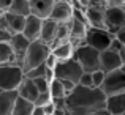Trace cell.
<instances>
[{
	"label": "cell",
	"mask_w": 125,
	"mask_h": 115,
	"mask_svg": "<svg viewBox=\"0 0 125 115\" xmlns=\"http://www.w3.org/2000/svg\"><path fill=\"white\" fill-rule=\"evenodd\" d=\"M125 65L120 62L119 54H114L111 51H103L100 52V71H103L104 74L113 73L116 70H122Z\"/></svg>",
	"instance_id": "obj_12"
},
{
	"label": "cell",
	"mask_w": 125,
	"mask_h": 115,
	"mask_svg": "<svg viewBox=\"0 0 125 115\" xmlns=\"http://www.w3.org/2000/svg\"><path fill=\"white\" fill-rule=\"evenodd\" d=\"M48 93H49V96H51L52 103H59V101H63L65 98H67V93H65L63 87H62V82L57 80V79H54V77L49 80Z\"/></svg>",
	"instance_id": "obj_21"
},
{
	"label": "cell",
	"mask_w": 125,
	"mask_h": 115,
	"mask_svg": "<svg viewBox=\"0 0 125 115\" xmlns=\"http://www.w3.org/2000/svg\"><path fill=\"white\" fill-rule=\"evenodd\" d=\"M46 74H48V68L44 66V63H43V65H40V66H37L35 70L29 71L27 74H24V79H29V80H33V79L46 77Z\"/></svg>",
	"instance_id": "obj_26"
},
{
	"label": "cell",
	"mask_w": 125,
	"mask_h": 115,
	"mask_svg": "<svg viewBox=\"0 0 125 115\" xmlns=\"http://www.w3.org/2000/svg\"><path fill=\"white\" fill-rule=\"evenodd\" d=\"M41 22L43 21L33 18V16L25 18V25H24V30H22V36L27 39L29 43L38 41V38H40V30H41Z\"/></svg>",
	"instance_id": "obj_14"
},
{
	"label": "cell",
	"mask_w": 125,
	"mask_h": 115,
	"mask_svg": "<svg viewBox=\"0 0 125 115\" xmlns=\"http://www.w3.org/2000/svg\"><path fill=\"white\" fill-rule=\"evenodd\" d=\"M8 44L11 47L13 54H14V65L16 66H21V62L24 58V54H25V51H27L30 43L22 36V35H11Z\"/></svg>",
	"instance_id": "obj_13"
},
{
	"label": "cell",
	"mask_w": 125,
	"mask_h": 115,
	"mask_svg": "<svg viewBox=\"0 0 125 115\" xmlns=\"http://www.w3.org/2000/svg\"><path fill=\"white\" fill-rule=\"evenodd\" d=\"M16 99H18V91H2L0 93V115H11Z\"/></svg>",
	"instance_id": "obj_19"
},
{
	"label": "cell",
	"mask_w": 125,
	"mask_h": 115,
	"mask_svg": "<svg viewBox=\"0 0 125 115\" xmlns=\"http://www.w3.org/2000/svg\"><path fill=\"white\" fill-rule=\"evenodd\" d=\"M22 79H24V74L19 66L16 65L0 66V90L2 91H16Z\"/></svg>",
	"instance_id": "obj_6"
},
{
	"label": "cell",
	"mask_w": 125,
	"mask_h": 115,
	"mask_svg": "<svg viewBox=\"0 0 125 115\" xmlns=\"http://www.w3.org/2000/svg\"><path fill=\"white\" fill-rule=\"evenodd\" d=\"M16 91H18L19 98H22V99L29 101V103H32V104L35 103V99H37V96H38V91H37V88H35L33 82L29 80V79H22L21 85L18 87Z\"/></svg>",
	"instance_id": "obj_18"
},
{
	"label": "cell",
	"mask_w": 125,
	"mask_h": 115,
	"mask_svg": "<svg viewBox=\"0 0 125 115\" xmlns=\"http://www.w3.org/2000/svg\"><path fill=\"white\" fill-rule=\"evenodd\" d=\"M125 25V8H104V28L114 36Z\"/></svg>",
	"instance_id": "obj_9"
},
{
	"label": "cell",
	"mask_w": 125,
	"mask_h": 115,
	"mask_svg": "<svg viewBox=\"0 0 125 115\" xmlns=\"http://www.w3.org/2000/svg\"><path fill=\"white\" fill-rule=\"evenodd\" d=\"M73 58L78 62V65L83 70V73L92 74V73L100 70V52L89 47V46H85V44L76 46Z\"/></svg>",
	"instance_id": "obj_3"
},
{
	"label": "cell",
	"mask_w": 125,
	"mask_h": 115,
	"mask_svg": "<svg viewBox=\"0 0 125 115\" xmlns=\"http://www.w3.org/2000/svg\"><path fill=\"white\" fill-rule=\"evenodd\" d=\"M83 76V70L78 65V62L74 58H70L67 62H59L55 65V68L52 70V77L57 80H67L71 84L78 85L79 77Z\"/></svg>",
	"instance_id": "obj_5"
},
{
	"label": "cell",
	"mask_w": 125,
	"mask_h": 115,
	"mask_svg": "<svg viewBox=\"0 0 125 115\" xmlns=\"http://www.w3.org/2000/svg\"><path fill=\"white\" fill-rule=\"evenodd\" d=\"M68 41H70V28H68V24H57L55 35H54V43H52L51 47L63 44V43H68Z\"/></svg>",
	"instance_id": "obj_24"
},
{
	"label": "cell",
	"mask_w": 125,
	"mask_h": 115,
	"mask_svg": "<svg viewBox=\"0 0 125 115\" xmlns=\"http://www.w3.org/2000/svg\"><path fill=\"white\" fill-rule=\"evenodd\" d=\"M10 14L21 16V18H29L30 16V8H29V0H11L8 11Z\"/></svg>",
	"instance_id": "obj_22"
},
{
	"label": "cell",
	"mask_w": 125,
	"mask_h": 115,
	"mask_svg": "<svg viewBox=\"0 0 125 115\" xmlns=\"http://www.w3.org/2000/svg\"><path fill=\"white\" fill-rule=\"evenodd\" d=\"M78 85H81V87H85V88H94L92 87V76L89 73H83V76L79 77V82H78Z\"/></svg>",
	"instance_id": "obj_30"
},
{
	"label": "cell",
	"mask_w": 125,
	"mask_h": 115,
	"mask_svg": "<svg viewBox=\"0 0 125 115\" xmlns=\"http://www.w3.org/2000/svg\"><path fill=\"white\" fill-rule=\"evenodd\" d=\"M57 63H59V62L55 60V58L52 57V55H49V57L46 58V62H44V66L48 68L49 71H52V70H54V68H55V65H57Z\"/></svg>",
	"instance_id": "obj_32"
},
{
	"label": "cell",
	"mask_w": 125,
	"mask_h": 115,
	"mask_svg": "<svg viewBox=\"0 0 125 115\" xmlns=\"http://www.w3.org/2000/svg\"><path fill=\"white\" fill-rule=\"evenodd\" d=\"M0 14H2V13H0Z\"/></svg>",
	"instance_id": "obj_39"
},
{
	"label": "cell",
	"mask_w": 125,
	"mask_h": 115,
	"mask_svg": "<svg viewBox=\"0 0 125 115\" xmlns=\"http://www.w3.org/2000/svg\"><path fill=\"white\" fill-rule=\"evenodd\" d=\"M51 103H52V99H51V96H49V93L46 91V93H38L33 106L38 107V109H43V107H46L48 104H51Z\"/></svg>",
	"instance_id": "obj_27"
},
{
	"label": "cell",
	"mask_w": 125,
	"mask_h": 115,
	"mask_svg": "<svg viewBox=\"0 0 125 115\" xmlns=\"http://www.w3.org/2000/svg\"><path fill=\"white\" fill-rule=\"evenodd\" d=\"M0 30L2 32H8V24H6L5 14H0Z\"/></svg>",
	"instance_id": "obj_34"
},
{
	"label": "cell",
	"mask_w": 125,
	"mask_h": 115,
	"mask_svg": "<svg viewBox=\"0 0 125 115\" xmlns=\"http://www.w3.org/2000/svg\"><path fill=\"white\" fill-rule=\"evenodd\" d=\"M90 76H92V87L100 88L101 84H103V79H104V73L98 70V71H95V73H92Z\"/></svg>",
	"instance_id": "obj_29"
},
{
	"label": "cell",
	"mask_w": 125,
	"mask_h": 115,
	"mask_svg": "<svg viewBox=\"0 0 125 115\" xmlns=\"http://www.w3.org/2000/svg\"><path fill=\"white\" fill-rule=\"evenodd\" d=\"M3 14H5L10 33L11 35H22V30H24V25H25V18L10 14V13H3Z\"/></svg>",
	"instance_id": "obj_20"
},
{
	"label": "cell",
	"mask_w": 125,
	"mask_h": 115,
	"mask_svg": "<svg viewBox=\"0 0 125 115\" xmlns=\"http://www.w3.org/2000/svg\"><path fill=\"white\" fill-rule=\"evenodd\" d=\"M49 55H51V47L49 46L43 44L40 41L30 43L27 51H25V54H24V58L21 62V66H19L22 74H27L29 71H32L37 66L43 65Z\"/></svg>",
	"instance_id": "obj_2"
},
{
	"label": "cell",
	"mask_w": 125,
	"mask_h": 115,
	"mask_svg": "<svg viewBox=\"0 0 125 115\" xmlns=\"http://www.w3.org/2000/svg\"><path fill=\"white\" fill-rule=\"evenodd\" d=\"M90 115H109V114H108L104 109H101V110H97V112H94V114H90Z\"/></svg>",
	"instance_id": "obj_36"
},
{
	"label": "cell",
	"mask_w": 125,
	"mask_h": 115,
	"mask_svg": "<svg viewBox=\"0 0 125 115\" xmlns=\"http://www.w3.org/2000/svg\"><path fill=\"white\" fill-rule=\"evenodd\" d=\"M33 110H35L33 104L18 96V99H16V103H14V107H13L11 115H32Z\"/></svg>",
	"instance_id": "obj_23"
},
{
	"label": "cell",
	"mask_w": 125,
	"mask_h": 115,
	"mask_svg": "<svg viewBox=\"0 0 125 115\" xmlns=\"http://www.w3.org/2000/svg\"><path fill=\"white\" fill-rule=\"evenodd\" d=\"M14 65V54L8 43H0V66Z\"/></svg>",
	"instance_id": "obj_25"
},
{
	"label": "cell",
	"mask_w": 125,
	"mask_h": 115,
	"mask_svg": "<svg viewBox=\"0 0 125 115\" xmlns=\"http://www.w3.org/2000/svg\"><path fill=\"white\" fill-rule=\"evenodd\" d=\"M73 18V8H71L70 2H54V6H52V11L49 19L54 21L55 24H68Z\"/></svg>",
	"instance_id": "obj_10"
},
{
	"label": "cell",
	"mask_w": 125,
	"mask_h": 115,
	"mask_svg": "<svg viewBox=\"0 0 125 115\" xmlns=\"http://www.w3.org/2000/svg\"><path fill=\"white\" fill-rule=\"evenodd\" d=\"M10 5H11V0H0V13H6L10 8Z\"/></svg>",
	"instance_id": "obj_33"
},
{
	"label": "cell",
	"mask_w": 125,
	"mask_h": 115,
	"mask_svg": "<svg viewBox=\"0 0 125 115\" xmlns=\"http://www.w3.org/2000/svg\"><path fill=\"white\" fill-rule=\"evenodd\" d=\"M125 47V44H122L120 41H117L116 38H113V41H111V44H109V47H108V51H111V52H114V54H119L120 51Z\"/></svg>",
	"instance_id": "obj_31"
},
{
	"label": "cell",
	"mask_w": 125,
	"mask_h": 115,
	"mask_svg": "<svg viewBox=\"0 0 125 115\" xmlns=\"http://www.w3.org/2000/svg\"><path fill=\"white\" fill-rule=\"evenodd\" d=\"M74 49H76V46L71 41H68V43H63V44L51 47V55L57 62H67V60H70V58H73Z\"/></svg>",
	"instance_id": "obj_16"
},
{
	"label": "cell",
	"mask_w": 125,
	"mask_h": 115,
	"mask_svg": "<svg viewBox=\"0 0 125 115\" xmlns=\"http://www.w3.org/2000/svg\"><path fill=\"white\" fill-rule=\"evenodd\" d=\"M55 28H57V24H55L54 21H51V19L43 21L41 22V30H40V38H38V41L51 47L52 43H54Z\"/></svg>",
	"instance_id": "obj_17"
},
{
	"label": "cell",
	"mask_w": 125,
	"mask_h": 115,
	"mask_svg": "<svg viewBox=\"0 0 125 115\" xmlns=\"http://www.w3.org/2000/svg\"><path fill=\"white\" fill-rule=\"evenodd\" d=\"M33 85H35V88H37V91L38 93H46L48 91V88H49V80L46 77H40V79H33Z\"/></svg>",
	"instance_id": "obj_28"
},
{
	"label": "cell",
	"mask_w": 125,
	"mask_h": 115,
	"mask_svg": "<svg viewBox=\"0 0 125 115\" xmlns=\"http://www.w3.org/2000/svg\"><path fill=\"white\" fill-rule=\"evenodd\" d=\"M0 93H2V90H0Z\"/></svg>",
	"instance_id": "obj_38"
},
{
	"label": "cell",
	"mask_w": 125,
	"mask_h": 115,
	"mask_svg": "<svg viewBox=\"0 0 125 115\" xmlns=\"http://www.w3.org/2000/svg\"><path fill=\"white\" fill-rule=\"evenodd\" d=\"M104 110L109 115H125V95H116V96L106 98Z\"/></svg>",
	"instance_id": "obj_15"
},
{
	"label": "cell",
	"mask_w": 125,
	"mask_h": 115,
	"mask_svg": "<svg viewBox=\"0 0 125 115\" xmlns=\"http://www.w3.org/2000/svg\"><path fill=\"white\" fill-rule=\"evenodd\" d=\"M104 101L106 98L100 88H85L76 85L63 99V106L68 115H90L104 109Z\"/></svg>",
	"instance_id": "obj_1"
},
{
	"label": "cell",
	"mask_w": 125,
	"mask_h": 115,
	"mask_svg": "<svg viewBox=\"0 0 125 115\" xmlns=\"http://www.w3.org/2000/svg\"><path fill=\"white\" fill-rule=\"evenodd\" d=\"M54 6V0H29V8H30V16L46 21L49 19Z\"/></svg>",
	"instance_id": "obj_11"
},
{
	"label": "cell",
	"mask_w": 125,
	"mask_h": 115,
	"mask_svg": "<svg viewBox=\"0 0 125 115\" xmlns=\"http://www.w3.org/2000/svg\"><path fill=\"white\" fill-rule=\"evenodd\" d=\"M10 38H11V33H10V32H2L0 30V43H8Z\"/></svg>",
	"instance_id": "obj_35"
},
{
	"label": "cell",
	"mask_w": 125,
	"mask_h": 115,
	"mask_svg": "<svg viewBox=\"0 0 125 115\" xmlns=\"http://www.w3.org/2000/svg\"><path fill=\"white\" fill-rule=\"evenodd\" d=\"M89 28L106 30L104 28V2H89V6L84 11Z\"/></svg>",
	"instance_id": "obj_8"
},
{
	"label": "cell",
	"mask_w": 125,
	"mask_h": 115,
	"mask_svg": "<svg viewBox=\"0 0 125 115\" xmlns=\"http://www.w3.org/2000/svg\"><path fill=\"white\" fill-rule=\"evenodd\" d=\"M100 91L104 95V98L116 96V95H125V68L104 74Z\"/></svg>",
	"instance_id": "obj_4"
},
{
	"label": "cell",
	"mask_w": 125,
	"mask_h": 115,
	"mask_svg": "<svg viewBox=\"0 0 125 115\" xmlns=\"http://www.w3.org/2000/svg\"><path fill=\"white\" fill-rule=\"evenodd\" d=\"M32 115H44V112H43V109H38V107H35V110H33V114Z\"/></svg>",
	"instance_id": "obj_37"
},
{
	"label": "cell",
	"mask_w": 125,
	"mask_h": 115,
	"mask_svg": "<svg viewBox=\"0 0 125 115\" xmlns=\"http://www.w3.org/2000/svg\"><path fill=\"white\" fill-rule=\"evenodd\" d=\"M113 35L106 30H97V28H89L87 33H85V38L83 41V44L89 46V47L95 49L98 52L108 51L111 41H113Z\"/></svg>",
	"instance_id": "obj_7"
}]
</instances>
